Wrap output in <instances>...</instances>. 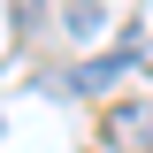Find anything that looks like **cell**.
<instances>
[{"label":"cell","instance_id":"obj_1","mask_svg":"<svg viewBox=\"0 0 153 153\" xmlns=\"http://www.w3.org/2000/svg\"><path fill=\"white\" fill-rule=\"evenodd\" d=\"M138 54H146V38H123V46H115V54H100V61H84V69H76V92H100V84H115V76H123V69H130V61Z\"/></svg>","mask_w":153,"mask_h":153},{"label":"cell","instance_id":"obj_2","mask_svg":"<svg viewBox=\"0 0 153 153\" xmlns=\"http://www.w3.org/2000/svg\"><path fill=\"white\" fill-rule=\"evenodd\" d=\"M107 138L146 153V146H153V107H115V115H107Z\"/></svg>","mask_w":153,"mask_h":153},{"label":"cell","instance_id":"obj_3","mask_svg":"<svg viewBox=\"0 0 153 153\" xmlns=\"http://www.w3.org/2000/svg\"><path fill=\"white\" fill-rule=\"evenodd\" d=\"M61 23H69V31H100V0H69Z\"/></svg>","mask_w":153,"mask_h":153}]
</instances>
